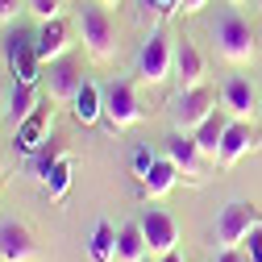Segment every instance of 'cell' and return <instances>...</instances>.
<instances>
[{
    "label": "cell",
    "instance_id": "8fae6325",
    "mask_svg": "<svg viewBox=\"0 0 262 262\" xmlns=\"http://www.w3.org/2000/svg\"><path fill=\"white\" fill-rule=\"evenodd\" d=\"M175 79H179V92L204 88V79H208V62H204V54L195 50V42H187V38L175 46Z\"/></svg>",
    "mask_w": 262,
    "mask_h": 262
},
{
    "label": "cell",
    "instance_id": "6da1fadb",
    "mask_svg": "<svg viewBox=\"0 0 262 262\" xmlns=\"http://www.w3.org/2000/svg\"><path fill=\"white\" fill-rule=\"evenodd\" d=\"M212 42H216V54L233 67H246V62L258 58V42H254V29L250 21H242L237 13H221L216 25H212Z\"/></svg>",
    "mask_w": 262,
    "mask_h": 262
},
{
    "label": "cell",
    "instance_id": "f546056e",
    "mask_svg": "<svg viewBox=\"0 0 262 262\" xmlns=\"http://www.w3.org/2000/svg\"><path fill=\"white\" fill-rule=\"evenodd\" d=\"M9 79H13L9 71H0V117H9V92H13Z\"/></svg>",
    "mask_w": 262,
    "mask_h": 262
},
{
    "label": "cell",
    "instance_id": "d590c367",
    "mask_svg": "<svg viewBox=\"0 0 262 262\" xmlns=\"http://www.w3.org/2000/svg\"><path fill=\"white\" fill-rule=\"evenodd\" d=\"M0 171H5V154H0Z\"/></svg>",
    "mask_w": 262,
    "mask_h": 262
},
{
    "label": "cell",
    "instance_id": "e0dca14e",
    "mask_svg": "<svg viewBox=\"0 0 262 262\" xmlns=\"http://www.w3.org/2000/svg\"><path fill=\"white\" fill-rule=\"evenodd\" d=\"M229 121H233V117H229L225 108H216L200 129H195V146H200V154L204 158H221V142H225V129H229Z\"/></svg>",
    "mask_w": 262,
    "mask_h": 262
},
{
    "label": "cell",
    "instance_id": "cb8c5ba5",
    "mask_svg": "<svg viewBox=\"0 0 262 262\" xmlns=\"http://www.w3.org/2000/svg\"><path fill=\"white\" fill-rule=\"evenodd\" d=\"M67 183H71V158H62L58 167H54V175H50V200H62V195H67Z\"/></svg>",
    "mask_w": 262,
    "mask_h": 262
},
{
    "label": "cell",
    "instance_id": "9a60e30c",
    "mask_svg": "<svg viewBox=\"0 0 262 262\" xmlns=\"http://www.w3.org/2000/svg\"><path fill=\"white\" fill-rule=\"evenodd\" d=\"M254 142H258V134H254V125H250V121H229L225 142H221V158H216V162L233 167L242 154H250V150H254Z\"/></svg>",
    "mask_w": 262,
    "mask_h": 262
},
{
    "label": "cell",
    "instance_id": "7a4b0ae2",
    "mask_svg": "<svg viewBox=\"0 0 262 262\" xmlns=\"http://www.w3.org/2000/svg\"><path fill=\"white\" fill-rule=\"evenodd\" d=\"M46 62L38 58V34L13 29L5 38V71L13 75V83H38Z\"/></svg>",
    "mask_w": 262,
    "mask_h": 262
},
{
    "label": "cell",
    "instance_id": "4316f807",
    "mask_svg": "<svg viewBox=\"0 0 262 262\" xmlns=\"http://www.w3.org/2000/svg\"><path fill=\"white\" fill-rule=\"evenodd\" d=\"M25 9V0H0V25H9V21H17V13Z\"/></svg>",
    "mask_w": 262,
    "mask_h": 262
},
{
    "label": "cell",
    "instance_id": "603a6c76",
    "mask_svg": "<svg viewBox=\"0 0 262 262\" xmlns=\"http://www.w3.org/2000/svg\"><path fill=\"white\" fill-rule=\"evenodd\" d=\"M62 158H67V154H62V150H58V142L50 138V142H46L38 154H29V171H34V179L50 183V175H54V167H58Z\"/></svg>",
    "mask_w": 262,
    "mask_h": 262
},
{
    "label": "cell",
    "instance_id": "7402d4cb",
    "mask_svg": "<svg viewBox=\"0 0 262 262\" xmlns=\"http://www.w3.org/2000/svg\"><path fill=\"white\" fill-rule=\"evenodd\" d=\"M88 258H92V262H117V233H113V225H108V221L96 225L92 246H88Z\"/></svg>",
    "mask_w": 262,
    "mask_h": 262
},
{
    "label": "cell",
    "instance_id": "d6986e66",
    "mask_svg": "<svg viewBox=\"0 0 262 262\" xmlns=\"http://www.w3.org/2000/svg\"><path fill=\"white\" fill-rule=\"evenodd\" d=\"M71 113H75L79 125H96V121L104 117V96H100V88L83 79V88L75 92V100H71Z\"/></svg>",
    "mask_w": 262,
    "mask_h": 262
},
{
    "label": "cell",
    "instance_id": "484cf974",
    "mask_svg": "<svg viewBox=\"0 0 262 262\" xmlns=\"http://www.w3.org/2000/svg\"><path fill=\"white\" fill-rule=\"evenodd\" d=\"M246 242H250V254H246V258H250V262H262V221L250 229V237H246Z\"/></svg>",
    "mask_w": 262,
    "mask_h": 262
},
{
    "label": "cell",
    "instance_id": "8d00e7d4",
    "mask_svg": "<svg viewBox=\"0 0 262 262\" xmlns=\"http://www.w3.org/2000/svg\"><path fill=\"white\" fill-rule=\"evenodd\" d=\"M254 5H258V9H262V0H254Z\"/></svg>",
    "mask_w": 262,
    "mask_h": 262
},
{
    "label": "cell",
    "instance_id": "d6a6232c",
    "mask_svg": "<svg viewBox=\"0 0 262 262\" xmlns=\"http://www.w3.org/2000/svg\"><path fill=\"white\" fill-rule=\"evenodd\" d=\"M158 262H183V258H179V254H175V250H171V254H162V258H158Z\"/></svg>",
    "mask_w": 262,
    "mask_h": 262
},
{
    "label": "cell",
    "instance_id": "8992f818",
    "mask_svg": "<svg viewBox=\"0 0 262 262\" xmlns=\"http://www.w3.org/2000/svg\"><path fill=\"white\" fill-rule=\"evenodd\" d=\"M258 225V212L254 204L246 200H233L216 212V250H242V242L250 237V229Z\"/></svg>",
    "mask_w": 262,
    "mask_h": 262
},
{
    "label": "cell",
    "instance_id": "3957f363",
    "mask_svg": "<svg viewBox=\"0 0 262 262\" xmlns=\"http://www.w3.org/2000/svg\"><path fill=\"white\" fill-rule=\"evenodd\" d=\"M171 75H175V46H171V38L162 34V29H150V38L138 50V79L158 88V83H167Z\"/></svg>",
    "mask_w": 262,
    "mask_h": 262
},
{
    "label": "cell",
    "instance_id": "5b68a950",
    "mask_svg": "<svg viewBox=\"0 0 262 262\" xmlns=\"http://www.w3.org/2000/svg\"><path fill=\"white\" fill-rule=\"evenodd\" d=\"M216 113V96L204 88H191V92H179L175 104H171V121H175V134H195L208 117Z\"/></svg>",
    "mask_w": 262,
    "mask_h": 262
},
{
    "label": "cell",
    "instance_id": "ffe728a7",
    "mask_svg": "<svg viewBox=\"0 0 262 262\" xmlns=\"http://www.w3.org/2000/svg\"><path fill=\"white\" fill-rule=\"evenodd\" d=\"M146 233H142V221L138 225H121L117 229V262H146Z\"/></svg>",
    "mask_w": 262,
    "mask_h": 262
},
{
    "label": "cell",
    "instance_id": "44dd1931",
    "mask_svg": "<svg viewBox=\"0 0 262 262\" xmlns=\"http://www.w3.org/2000/svg\"><path fill=\"white\" fill-rule=\"evenodd\" d=\"M38 108H42L38 83H13V92H9V117H13V125H21L25 117H34Z\"/></svg>",
    "mask_w": 262,
    "mask_h": 262
},
{
    "label": "cell",
    "instance_id": "2e32d148",
    "mask_svg": "<svg viewBox=\"0 0 262 262\" xmlns=\"http://www.w3.org/2000/svg\"><path fill=\"white\" fill-rule=\"evenodd\" d=\"M0 258L5 262H29L34 258V237H29V229L9 221V225H0Z\"/></svg>",
    "mask_w": 262,
    "mask_h": 262
},
{
    "label": "cell",
    "instance_id": "1f68e13d",
    "mask_svg": "<svg viewBox=\"0 0 262 262\" xmlns=\"http://www.w3.org/2000/svg\"><path fill=\"white\" fill-rule=\"evenodd\" d=\"M208 0H179V13H200Z\"/></svg>",
    "mask_w": 262,
    "mask_h": 262
},
{
    "label": "cell",
    "instance_id": "30bf717a",
    "mask_svg": "<svg viewBox=\"0 0 262 262\" xmlns=\"http://www.w3.org/2000/svg\"><path fill=\"white\" fill-rule=\"evenodd\" d=\"M254 104H258V92L246 75H229L221 88V108L233 117V121H254Z\"/></svg>",
    "mask_w": 262,
    "mask_h": 262
},
{
    "label": "cell",
    "instance_id": "4dcf8cb0",
    "mask_svg": "<svg viewBox=\"0 0 262 262\" xmlns=\"http://www.w3.org/2000/svg\"><path fill=\"white\" fill-rule=\"evenodd\" d=\"M216 262H250L242 250H216Z\"/></svg>",
    "mask_w": 262,
    "mask_h": 262
},
{
    "label": "cell",
    "instance_id": "f1b7e54d",
    "mask_svg": "<svg viewBox=\"0 0 262 262\" xmlns=\"http://www.w3.org/2000/svg\"><path fill=\"white\" fill-rule=\"evenodd\" d=\"M146 9H154V13H162V17H171V13H179V0H142Z\"/></svg>",
    "mask_w": 262,
    "mask_h": 262
},
{
    "label": "cell",
    "instance_id": "7c38bea8",
    "mask_svg": "<svg viewBox=\"0 0 262 262\" xmlns=\"http://www.w3.org/2000/svg\"><path fill=\"white\" fill-rule=\"evenodd\" d=\"M167 158L175 162V171L179 175H187V179H204V154H200V146H195V138L191 134H175L171 142H167Z\"/></svg>",
    "mask_w": 262,
    "mask_h": 262
},
{
    "label": "cell",
    "instance_id": "83f0119b",
    "mask_svg": "<svg viewBox=\"0 0 262 262\" xmlns=\"http://www.w3.org/2000/svg\"><path fill=\"white\" fill-rule=\"evenodd\" d=\"M154 162H158V158H154L146 146H142V150H134V171H138V175H146V171L154 167Z\"/></svg>",
    "mask_w": 262,
    "mask_h": 262
},
{
    "label": "cell",
    "instance_id": "277c9868",
    "mask_svg": "<svg viewBox=\"0 0 262 262\" xmlns=\"http://www.w3.org/2000/svg\"><path fill=\"white\" fill-rule=\"evenodd\" d=\"M79 38H83V46H88V54L96 58V62H104V58H113V46H117V29H113V21H108V9L104 5H83L79 9Z\"/></svg>",
    "mask_w": 262,
    "mask_h": 262
},
{
    "label": "cell",
    "instance_id": "9c48e42d",
    "mask_svg": "<svg viewBox=\"0 0 262 262\" xmlns=\"http://www.w3.org/2000/svg\"><path fill=\"white\" fill-rule=\"evenodd\" d=\"M142 233H146V250H150L154 258L171 254V250L179 246V225H175L171 212H162V208H146V212H142Z\"/></svg>",
    "mask_w": 262,
    "mask_h": 262
},
{
    "label": "cell",
    "instance_id": "4fadbf2b",
    "mask_svg": "<svg viewBox=\"0 0 262 262\" xmlns=\"http://www.w3.org/2000/svg\"><path fill=\"white\" fill-rule=\"evenodd\" d=\"M50 129H54V113L50 108H38L34 117H25L21 125H17V150L21 154H38L46 142H50Z\"/></svg>",
    "mask_w": 262,
    "mask_h": 262
},
{
    "label": "cell",
    "instance_id": "52a82bcc",
    "mask_svg": "<svg viewBox=\"0 0 262 262\" xmlns=\"http://www.w3.org/2000/svg\"><path fill=\"white\" fill-rule=\"evenodd\" d=\"M104 117H108L113 129H129V125L142 121V104H138L134 83H125V79L108 83V92H104Z\"/></svg>",
    "mask_w": 262,
    "mask_h": 262
},
{
    "label": "cell",
    "instance_id": "5bb4252c",
    "mask_svg": "<svg viewBox=\"0 0 262 262\" xmlns=\"http://www.w3.org/2000/svg\"><path fill=\"white\" fill-rule=\"evenodd\" d=\"M67 50H71V29L62 25V17L42 21L38 25V58L54 62V58H67Z\"/></svg>",
    "mask_w": 262,
    "mask_h": 262
},
{
    "label": "cell",
    "instance_id": "836d02e7",
    "mask_svg": "<svg viewBox=\"0 0 262 262\" xmlns=\"http://www.w3.org/2000/svg\"><path fill=\"white\" fill-rule=\"evenodd\" d=\"M96 5H104V9H121V0H96Z\"/></svg>",
    "mask_w": 262,
    "mask_h": 262
},
{
    "label": "cell",
    "instance_id": "ba28073f",
    "mask_svg": "<svg viewBox=\"0 0 262 262\" xmlns=\"http://www.w3.org/2000/svg\"><path fill=\"white\" fill-rule=\"evenodd\" d=\"M46 96L54 104H71L75 100V92L83 88V71H79V62L75 58H54L46 62Z\"/></svg>",
    "mask_w": 262,
    "mask_h": 262
},
{
    "label": "cell",
    "instance_id": "e575fe53",
    "mask_svg": "<svg viewBox=\"0 0 262 262\" xmlns=\"http://www.w3.org/2000/svg\"><path fill=\"white\" fill-rule=\"evenodd\" d=\"M229 5H246V0H229Z\"/></svg>",
    "mask_w": 262,
    "mask_h": 262
},
{
    "label": "cell",
    "instance_id": "ac0fdd59",
    "mask_svg": "<svg viewBox=\"0 0 262 262\" xmlns=\"http://www.w3.org/2000/svg\"><path fill=\"white\" fill-rule=\"evenodd\" d=\"M175 179H179L175 162H171V158H158L154 167L142 175V191H146V200H162V195L175 187Z\"/></svg>",
    "mask_w": 262,
    "mask_h": 262
},
{
    "label": "cell",
    "instance_id": "d4e9b609",
    "mask_svg": "<svg viewBox=\"0 0 262 262\" xmlns=\"http://www.w3.org/2000/svg\"><path fill=\"white\" fill-rule=\"evenodd\" d=\"M25 9L38 21H54V17H62V0H25Z\"/></svg>",
    "mask_w": 262,
    "mask_h": 262
}]
</instances>
